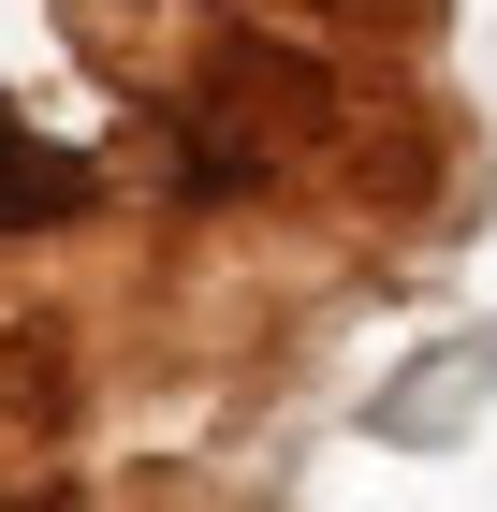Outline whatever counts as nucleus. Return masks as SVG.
Segmentation results:
<instances>
[{
    "instance_id": "f257e3e1",
    "label": "nucleus",
    "mask_w": 497,
    "mask_h": 512,
    "mask_svg": "<svg viewBox=\"0 0 497 512\" xmlns=\"http://www.w3.org/2000/svg\"><path fill=\"white\" fill-rule=\"evenodd\" d=\"M88 205V161L74 147H30V132L0 118V235H30V220H74Z\"/></svg>"
}]
</instances>
